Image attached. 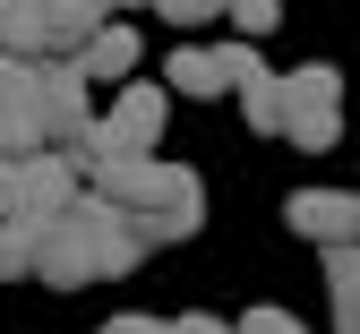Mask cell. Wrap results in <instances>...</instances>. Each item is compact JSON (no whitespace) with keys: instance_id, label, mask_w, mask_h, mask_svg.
Segmentation results:
<instances>
[{"instance_id":"6da1fadb","label":"cell","mask_w":360,"mask_h":334,"mask_svg":"<svg viewBox=\"0 0 360 334\" xmlns=\"http://www.w3.org/2000/svg\"><path fill=\"white\" fill-rule=\"evenodd\" d=\"M146 257L138 223L103 198H77L60 223H43V249H34V283H52V292H77V283H120L129 266Z\"/></svg>"},{"instance_id":"7a4b0ae2","label":"cell","mask_w":360,"mask_h":334,"mask_svg":"<svg viewBox=\"0 0 360 334\" xmlns=\"http://www.w3.org/2000/svg\"><path fill=\"white\" fill-rule=\"evenodd\" d=\"M86 163L69 155H26V163H0V223H60L86 188H77Z\"/></svg>"},{"instance_id":"3957f363","label":"cell","mask_w":360,"mask_h":334,"mask_svg":"<svg viewBox=\"0 0 360 334\" xmlns=\"http://www.w3.org/2000/svg\"><path fill=\"white\" fill-rule=\"evenodd\" d=\"M86 86H95V77H86L77 60H43V94H34V120H43V146H52V155H69V163H86V155H95V103H86Z\"/></svg>"},{"instance_id":"277c9868","label":"cell","mask_w":360,"mask_h":334,"mask_svg":"<svg viewBox=\"0 0 360 334\" xmlns=\"http://www.w3.org/2000/svg\"><path fill=\"white\" fill-rule=\"evenodd\" d=\"M283 137H292L300 155H326L335 137H343V77L326 60H309V69L283 77Z\"/></svg>"},{"instance_id":"5b68a950","label":"cell","mask_w":360,"mask_h":334,"mask_svg":"<svg viewBox=\"0 0 360 334\" xmlns=\"http://www.w3.org/2000/svg\"><path fill=\"white\" fill-rule=\"evenodd\" d=\"M163 120H172V86H120L112 94V112L95 120V155L86 163H112V155H155V137H163Z\"/></svg>"},{"instance_id":"8992f818","label":"cell","mask_w":360,"mask_h":334,"mask_svg":"<svg viewBox=\"0 0 360 334\" xmlns=\"http://www.w3.org/2000/svg\"><path fill=\"white\" fill-rule=\"evenodd\" d=\"M266 60H257V43H180V52L163 60V86L172 94H206V103H214V94H240L249 77H257Z\"/></svg>"},{"instance_id":"52a82bcc","label":"cell","mask_w":360,"mask_h":334,"mask_svg":"<svg viewBox=\"0 0 360 334\" xmlns=\"http://www.w3.org/2000/svg\"><path fill=\"white\" fill-rule=\"evenodd\" d=\"M283 231H300L318 249H360V198L352 188H292L283 198Z\"/></svg>"},{"instance_id":"ba28073f","label":"cell","mask_w":360,"mask_h":334,"mask_svg":"<svg viewBox=\"0 0 360 334\" xmlns=\"http://www.w3.org/2000/svg\"><path fill=\"white\" fill-rule=\"evenodd\" d=\"M103 26H112V0H43V52L52 60H77Z\"/></svg>"},{"instance_id":"9c48e42d","label":"cell","mask_w":360,"mask_h":334,"mask_svg":"<svg viewBox=\"0 0 360 334\" xmlns=\"http://www.w3.org/2000/svg\"><path fill=\"white\" fill-rule=\"evenodd\" d=\"M0 52H9V60H52V52H43V0H0Z\"/></svg>"},{"instance_id":"30bf717a","label":"cell","mask_w":360,"mask_h":334,"mask_svg":"<svg viewBox=\"0 0 360 334\" xmlns=\"http://www.w3.org/2000/svg\"><path fill=\"white\" fill-rule=\"evenodd\" d=\"M326 300H335V334H360V249H326Z\"/></svg>"},{"instance_id":"8fae6325","label":"cell","mask_w":360,"mask_h":334,"mask_svg":"<svg viewBox=\"0 0 360 334\" xmlns=\"http://www.w3.org/2000/svg\"><path fill=\"white\" fill-rule=\"evenodd\" d=\"M77 69H86V77H129V69H138V26H120V18H112V26L77 52Z\"/></svg>"},{"instance_id":"7c38bea8","label":"cell","mask_w":360,"mask_h":334,"mask_svg":"<svg viewBox=\"0 0 360 334\" xmlns=\"http://www.w3.org/2000/svg\"><path fill=\"white\" fill-rule=\"evenodd\" d=\"M240 120H249L257 137H283V77H275V69H257V77L240 86Z\"/></svg>"},{"instance_id":"4fadbf2b","label":"cell","mask_w":360,"mask_h":334,"mask_svg":"<svg viewBox=\"0 0 360 334\" xmlns=\"http://www.w3.org/2000/svg\"><path fill=\"white\" fill-rule=\"evenodd\" d=\"M155 18L163 26H214V18H232V0H155Z\"/></svg>"},{"instance_id":"5bb4252c","label":"cell","mask_w":360,"mask_h":334,"mask_svg":"<svg viewBox=\"0 0 360 334\" xmlns=\"http://www.w3.org/2000/svg\"><path fill=\"white\" fill-rule=\"evenodd\" d=\"M275 0H232V26H240V43H257V34H275Z\"/></svg>"},{"instance_id":"9a60e30c","label":"cell","mask_w":360,"mask_h":334,"mask_svg":"<svg viewBox=\"0 0 360 334\" xmlns=\"http://www.w3.org/2000/svg\"><path fill=\"white\" fill-rule=\"evenodd\" d=\"M240 334H309V326H300L292 309H249V317H240Z\"/></svg>"},{"instance_id":"2e32d148","label":"cell","mask_w":360,"mask_h":334,"mask_svg":"<svg viewBox=\"0 0 360 334\" xmlns=\"http://www.w3.org/2000/svg\"><path fill=\"white\" fill-rule=\"evenodd\" d=\"M103 334H180V326H172V317H112Z\"/></svg>"},{"instance_id":"e0dca14e","label":"cell","mask_w":360,"mask_h":334,"mask_svg":"<svg viewBox=\"0 0 360 334\" xmlns=\"http://www.w3.org/2000/svg\"><path fill=\"white\" fill-rule=\"evenodd\" d=\"M180 334H240V326H223V317H206V309H189V317H172Z\"/></svg>"},{"instance_id":"ac0fdd59","label":"cell","mask_w":360,"mask_h":334,"mask_svg":"<svg viewBox=\"0 0 360 334\" xmlns=\"http://www.w3.org/2000/svg\"><path fill=\"white\" fill-rule=\"evenodd\" d=\"M0 283H9V266H0Z\"/></svg>"}]
</instances>
